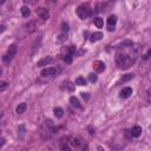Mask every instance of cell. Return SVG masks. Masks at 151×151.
Masks as SVG:
<instances>
[{
	"label": "cell",
	"instance_id": "cell-11",
	"mask_svg": "<svg viewBox=\"0 0 151 151\" xmlns=\"http://www.w3.org/2000/svg\"><path fill=\"white\" fill-rule=\"evenodd\" d=\"M53 129H54V125H53V123L51 122V120H46V122H45V124H44V129H43V131H44L45 133L50 135V133H52Z\"/></svg>",
	"mask_w": 151,
	"mask_h": 151
},
{
	"label": "cell",
	"instance_id": "cell-30",
	"mask_svg": "<svg viewBox=\"0 0 151 151\" xmlns=\"http://www.w3.org/2000/svg\"><path fill=\"white\" fill-rule=\"evenodd\" d=\"M150 58H151V48L147 51V53H146L145 55H143V59H144V60H146V59H150Z\"/></svg>",
	"mask_w": 151,
	"mask_h": 151
},
{
	"label": "cell",
	"instance_id": "cell-23",
	"mask_svg": "<svg viewBox=\"0 0 151 151\" xmlns=\"http://www.w3.org/2000/svg\"><path fill=\"white\" fill-rule=\"evenodd\" d=\"M76 85L85 86V85H86V80H85V78H83V77H78V78L76 79Z\"/></svg>",
	"mask_w": 151,
	"mask_h": 151
},
{
	"label": "cell",
	"instance_id": "cell-12",
	"mask_svg": "<svg viewBox=\"0 0 151 151\" xmlns=\"http://www.w3.org/2000/svg\"><path fill=\"white\" fill-rule=\"evenodd\" d=\"M132 95V88L131 87H124L120 91V98H129Z\"/></svg>",
	"mask_w": 151,
	"mask_h": 151
},
{
	"label": "cell",
	"instance_id": "cell-8",
	"mask_svg": "<svg viewBox=\"0 0 151 151\" xmlns=\"http://www.w3.org/2000/svg\"><path fill=\"white\" fill-rule=\"evenodd\" d=\"M117 24V17L116 15H110L109 19H107V31H113L114 29V26Z\"/></svg>",
	"mask_w": 151,
	"mask_h": 151
},
{
	"label": "cell",
	"instance_id": "cell-22",
	"mask_svg": "<svg viewBox=\"0 0 151 151\" xmlns=\"http://www.w3.org/2000/svg\"><path fill=\"white\" fill-rule=\"evenodd\" d=\"M81 145V142L79 138H71V146L73 147H78Z\"/></svg>",
	"mask_w": 151,
	"mask_h": 151
},
{
	"label": "cell",
	"instance_id": "cell-6",
	"mask_svg": "<svg viewBox=\"0 0 151 151\" xmlns=\"http://www.w3.org/2000/svg\"><path fill=\"white\" fill-rule=\"evenodd\" d=\"M24 28H25L26 33H28V34L29 33H33L36 29H37V21H29V22L25 24Z\"/></svg>",
	"mask_w": 151,
	"mask_h": 151
},
{
	"label": "cell",
	"instance_id": "cell-19",
	"mask_svg": "<svg viewBox=\"0 0 151 151\" xmlns=\"http://www.w3.org/2000/svg\"><path fill=\"white\" fill-rule=\"evenodd\" d=\"M53 113H54V116H55L57 118H62L63 114H64V111H63V109H60V107H54Z\"/></svg>",
	"mask_w": 151,
	"mask_h": 151
},
{
	"label": "cell",
	"instance_id": "cell-21",
	"mask_svg": "<svg viewBox=\"0 0 151 151\" xmlns=\"http://www.w3.org/2000/svg\"><path fill=\"white\" fill-rule=\"evenodd\" d=\"M93 22H95V25H96L98 28H102V27H103V25H104L103 19H102V18H99V17L95 18V19H93Z\"/></svg>",
	"mask_w": 151,
	"mask_h": 151
},
{
	"label": "cell",
	"instance_id": "cell-33",
	"mask_svg": "<svg viewBox=\"0 0 151 151\" xmlns=\"http://www.w3.org/2000/svg\"><path fill=\"white\" fill-rule=\"evenodd\" d=\"M88 131H90V133H91V135H93V133H95V130L92 129V126H90V128H88Z\"/></svg>",
	"mask_w": 151,
	"mask_h": 151
},
{
	"label": "cell",
	"instance_id": "cell-10",
	"mask_svg": "<svg viewBox=\"0 0 151 151\" xmlns=\"http://www.w3.org/2000/svg\"><path fill=\"white\" fill-rule=\"evenodd\" d=\"M57 69H54V67H47V69H44L43 71H41V76L43 77H51V76H54V74H57Z\"/></svg>",
	"mask_w": 151,
	"mask_h": 151
},
{
	"label": "cell",
	"instance_id": "cell-35",
	"mask_svg": "<svg viewBox=\"0 0 151 151\" xmlns=\"http://www.w3.org/2000/svg\"><path fill=\"white\" fill-rule=\"evenodd\" d=\"M0 28H1V29H0V32H1V33H3V32L5 31V26H1V27H0Z\"/></svg>",
	"mask_w": 151,
	"mask_h": 151
},
{
	"label": "cell",
	"instance_id": "cell-28",
	"mask_svg": "<svg viewBox=\"0 0 151 151\" xmlns=\"http://www.w3.org/2000/svg\"><path fill=\"white\" fill-rule=\"evenodd\" d=\"M7 87V83L6 81H0V91H5Z\"/></svg>",
	"mask_w": 151,
	"mask_h": 151
},
{
	"label": "cell",
	"instance_id": "cell-24",
	"mask_svg": "<svg viewBox=\"0 0 151 151\" xmlns=\"http://www.w3.org/2000/svg\"><path fill=\"white\" fill-rule=\"evenodd\" d=\"M66 84H67V85H66V87H67L69 91H71V92H72V91H74V87H76V86H74V84H73V83L67 81Z\"/></svg>",
	"mask_w": 151,
	"mask_h": 151
},
{
	"label": "cell",
	"instance_id": "cell-26",
	"mask_svg": "<svg viewBox=\"0 0 151 151\" xmlns=\"http://www.w3.org/2000/svg\"><path fill=\"white\" fill-rule=\"evenodd\" d=\"M63 59H64V62L66 64H71L72 63V55H65V57H63Z\"/></svg>",
	"mask_w": 151,
	"mask_h": 151
},
{
	"label": "cell",
	"instance_id": "cell-1",
	"mask_svg": "<svg viewBox=\"0 0 151 151\" xmlns=\"http://www.w3.org/2000/svg\"><path fill=\"white\" fill-rule=\"evenodd\" d=\"M135 60H136V52L125 53L123 51H118L116 53V63L122 70L129 69L135 63Z\"/></svg>",
	"mask_w": 151,
	"mask_h": 151
},
{
	"label": "cell",
	"instance_id": "cell-27",
	"mask_svg": "<svg viewBox=\"0 0 151 151\" xmlns=\"http://www.w3.org/2000/svg\"><path fill=\"white\" fill-rule=\"evenodd\" d=\"M132 78H133V74H125L122 79H120V81H128V80H130Z\"/></svg>",
	"mask_w": 151,
	"mask_h": 151
},
{
	"label": "cell",
	"instance_id": "cell-3",
	"mask_svg": "<svg viewBox=\"0 0 151 151\" xmlns=\"http://www.w3.org/2000/svg\"><path fill=\"white\" fill-rule=\"evenodd\" d=\"M15 53H17V45H15V44H12V45L8 47V50H7V53L3 57V60H4L5 63L11 62L12 58L15 55Z\"/></svg>",
	"mask_w": 151,
	"mask_h": 151
},
{
	"label": "cell",
	"instance_id": "cell-34",
	"mask_svg": "<svg viewBox=\"0 0 151 151\" xmlns=\"http://www.w3.org/2000/svg\"><path fill=\"white\" fill-rule=\"evenodd\" d=\"M97 151H104V149H103L102 146H98V147H97Z\"/></svg>",
	"mask_w": 151,
	"mask_h": 151
},
{
	"label": "cell",
	"instance_id": "cell-13",
	"mask_svg": "<svg viewBox=\"0 0 151 151\" xmlns=\"http://www.w3.org/2000/svg\"><path fill=\"white\" fill-rule=\"evenodd\" d=\"M142 132H143L142 128L137 125V126H133V128L131 129V132H130V133H131L132 137H136V138H137V137H139V136L142 135Z\"/></svg>",
	"mask_w": 151,
	"mask_h": 151
},
{
	"label": "cell",
	"instance_id": "cell-31",
	"mask_svg": "<svg viewBox=\"0 0 151 151\" xmlns=\"http://www.w3.org/2000/svg\"><path fill=\"white\" fill-rule=\"evenodd\" d=\"M81 97H83V98H84L85 100H87V99L90 98V96H88V93H84V92L81 93Z\"/></svg>",
	"mask_w": 151,
	"mask_h": 151
},
{
	"label": "cell",
	"instance_id": "cell-2",
	"mask_svg": "<svg viewBox=\"0 0 151 151\" xmlns=\"http://www.w3.org/2000/svg\"><path fill=\"white\" fill-rule=\"evenodd\" d=\"M90 12H91V10H90V6L87 4H83V5L77 7V14L80 19L87 18L90 15Z\"/></svg>",
	"mask_w": 151,
	"mask_h": 151
},
{
	"label": "cell",
	"instance_id": "cell-9",
	"mask_svg": "<svg viewBox=\"0 0 151 151\" xmlns=\"http://www.w3.org/2000/svg\"><path fill=\"white\" fill-rule=\"evenodd\" d=\"M93 70L96 72L100 73L105 70V64L103 62H100V60H96V62H93Z\"/></svg>",
	"mask_w": 151,
	"mask_h": 151
},
{
	"label": "cell",
	"instance_id": "cell-17",
	"mask_svg": "<svg viewBox=\"0 0 151 151\" xmlns=\"http://www.w3.org/2000/svg\"><path fill=\"white\" fill-rule=\"evenodd\" d=\"M66 39H67V33H62V34H59V36H58V38H57V43H58V44H63V43H65V41H66Z\"/></svg>",
	"mask_w": 151,
	"mask_h": 151
},
{
	"label": "cell",
	"instance_id": "cell-14",
	"mask_svg": "<svg viewBox=\"0 0 151 151\" xmlns=\"http://www.w3.org/2000/svg\"><path fill=\"white\" fill-rule=\"evenodd\" d=\"M102 38H103V34L100 32H95V33L91 34V37H90V40H91L92 43H96V41H99Z\"/></svg>",
	"mask_w": 151,
	"mask_h": 151
},
{
	"label": "cell",
	"instance_id": "cell-4",
	"mask_svg": "<svg viewBox=\"0 0 151 151\" xmlns=\"http://www.w3.org/2000/svg\"><path fill=\"white\" fill-rule=\"evenodd\" d=\"M60 149L62 151H71V137H64L60 139Z\"/></svg>",
	"mask_w": 151,
	"mask_h": 151
},
{
	"label": "cell",
	"instance_id": "cell-7",
	"mask_svg": "<svg viewBox=\"0 0 151 151\" xmlns=\"http://www.w3.org/2000/svg\"><path fill=\"white\" fill-rule=\"evenodd\" d=\"M36 12H37V14H38L41 19H44V20H46V19L50 18V12H48V10L45 8V7H38Z\"/></svg>",
	"mask_w": 151,
	"mask_h": 151
},
{
	"label": "cell",
	"instance_id": "cell-25",
	"mask_svg": "<svg viewBox=\"0 0 151 151\" xmlns=\"http://www.w3.org/2000/svg\"><path fill=\"white\" fill-rule=\"evenodd\" d=\"M88 79H90V81H91V83H96L97 81V76L95 73H90L88 74Z\"/></svg>",
	"mask_w": 151,
	"mask_h": 151
},
{
	"label": "cell",
	"instance_id": "cell-29",
	"mask_svg": "<svg viewBox=\"0 0 151 151\" xmlns=\"http://www.w3.org/2000/svg\"><path fill=\"white\" fill-rule=\"evenodd\" d=\"M62 31H63V33H67V32H69V25H67V24H63Z\"/></svg>",
	"mask_w": 151,
	"mask_h": 151
},
{
	"label": "cell",
	"instance_id": "cell-16",
	"mask_svg": "<svg viewBox=\"0 0 151 151\" xmlns=\"http://www.w3.org/2000/svg\"><path fill=\"white\" fill-rule=\"evenodd\" d=\"M25 135H26V128H25V125H19V128H18V137L20 139H22L25 137Z\"/></svg>",
	"mask_w": 151,
	"mask_h": 151
},
{
	"label": "cell",
	"instance_id": "cell-15",
	"mask_svg": "<svg viewBox=\"0 0 151 151\" xmlns=\"http://www.w3.org/2000/svg\"><path fill=\"white\" fill-rule=\"evenodd\" d=\"M26 109H27L26 103H21V104H19V105L17 106L15 111H17V113H18V114H22V113L26 111Z\"/></svg>",
	"mask_w": 151,
	"mask_h": 151
},
{
	"label": "cell",
	"instance_id": "cell-5",
	"mask_svg": "<svg viewBox=\"0 0 151 151\" xmlns=\"http://www.w3.org/2000/svg\"><path fill=\"white\" fill-rule=\"evenodd\" d=\"M53 58L52 57H44V58H41L40 60H38L37 62V66L38 67H43V66H47L48 64H51V63H53Z\"/></svg>",
	"mask_w": 151,
	"mask_h": 151
},
{
	"label": "cell",
	"instance_id": "cell-18",
	"mask_svg": "<svg viewBox=\"0 0 151 151\" xmlns=\"http://www.w3.org/2000/svg\"><path fill=\"white\" fill-rule=\"evenodd\" d=\"M70 103H71L74 107H77V109H80V107H81L80 102H79L78 98H76V97H71V98H70Z\"/></svg>",
	"mask_w": 151,
	"mask_h": 151
},
{
	"label": "cell",
	"instance_id": "cell-32",
	"mask_svg": "<svg viewBox=\"0 0 151 151\" xmlns=\"http://www.w3.org/2000/svg\"><path fill=\"white\" fill-rule=\"evenodd\" d=\"M147 102L151 103V90H149V91H147Z\"/></svg>",
	"mask_w": 151,
	"mask_h": 151
},
{
	"label": "cell",
	"instance_id": "cell-20",
	"mask_svg": "<svg viewBox=\"0 0 151 151\" xmlns=\"http://www.w3.org/2000/svg\"><path fill=\"white\" fill-rule=\"evenodd\" d=\"M20 11H21L22 17H25V18H27L29 14H31V11H29V8H28L27 6H22V7L20 8Z\"/></svg>",
	"mask_w": 151,
	"mask_h": 151
},
{
	"label": "cell",
	"instance_id": "cell-36",
	"mask_svg": "<svg viewBox=\"0 0 151 151\" xmlns=\"http://www.w3.org/2000/svg\"><path fill=\"white\" fill-rule=\"evenodd\" d=\"M81 151H88V147H87V146H85V147L81 150Z\"/></svg>",
	"mask_w": 151,
	"mask_h": 151
},
{
	"label": "cell",
	"instance_id": "cell-37",
	"mask_svg": "<svg viewBox=\"0 0 151 151\" xmlns=\"http://www.w3.org/2000/svg\"><path fill=\"white\" fill-rule=\"evenodd\" d=\"M21 151H25V150H21Z\"/></svg>",
	"mask_w": 151,
	"mask_h": 151
}]
</instances>
